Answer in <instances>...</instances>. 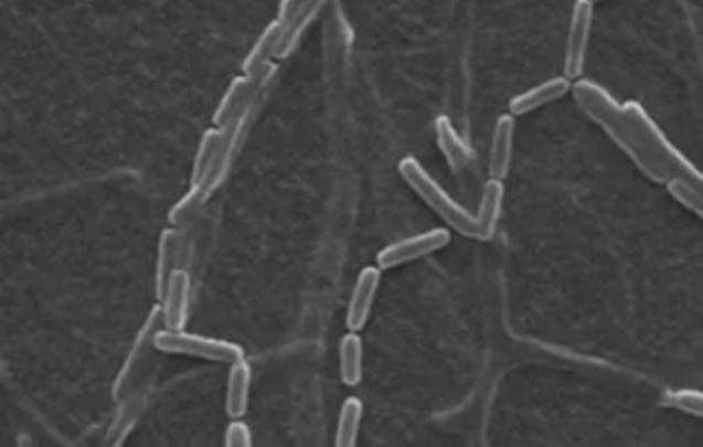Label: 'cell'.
<instances>
[{"mask_svg":"<svg viewBox=\"0 0 703 447\" xmlns=\"http://www.w3.org/2000/svg\"><path fill=\"white\" fill-rule=\"evenodd\" d=\"M147 380H142L139 386L130 390L125 398H120V406L116 408V415L111 418L110 427L106 433V446H120L128 437V433L132 432V427L137 425V421L141 418L142 411L147 406Z\"/></svg>","mask_w":703,"mask_h":447,"instance_id":"cell-16","label":"cell"},{"mask_svg":"<svg viewBox=\"0 0 703 447\" xmlns=\"http://www.w3.org/2000/svg\"><path fill=\"white\" fill-rule=\"evenodd\" d=\"M157 351L173 353V355H190L196 359H206L215 363H235L237 359H244V347L232 340L215 339L194 334L187 330H170L163 328L157 334Z\"/></svg>","mask_w":703,"mask_h":447,"instance_id":"cell-5","label":"cell"},{"mask_svg":"<svg viewBox=\"0 0 703 447\" xmlns=\"http://www.w3.org/2000/svg\"><path fill=\"white\" fill-rule=\"evenodd\" d=\"M434 132H436L439 151L454 173H465L475 166V151L470 149L465 137L456 130V126L448 116L441 114L434 120Z\"/></svg>","mask_w":703,"mask_h":447,"instance_id":"cell-14","label":"cell"},{"mask_svg":"<svg viewBox=\"0 0 703 447\" xmlns=\"http://www.w3.org/2000/svg\"><path fill=\"white\" fill-rule=\"evenodd\" d=\"M594 2H596V0H594Z\"/></svg>","mask_w":703,"mask_h":447,"instance_id":"cell-28","label":"cell"},{"mask_svg":"<svg viewBox=\"0 0 703 447\" xmlns=\"http://www.w3.org/2000/svg\"><path fill=\"white\" fill-rule=\"evenodd\" d=\"M398 173L407 182L408 188L422 199L439 219H444L454 232L479 240V227H477V215L470 213L465 204L454 199L452 194L439 184L438 180L425 170L419 159L415 157H403L398 161Z\"/></svg>","mask_w":703,"mask_h":447,"instance_id":"cell-2","label":"cell"},{"mask_svg":"<svg viewBox=\"0 0 703 447\" xmlns=\"http://www.w3.org/2000/svg\"><path fill=\"white\" fill-rule=\"evenodd\" d=\"M223 147H225V130L220 126H211L206 128L199 142V149L192 161V171H190V185H199L204 192L211 196L221 182L225 180L221 173V157H223Z\"/></svg>","mask_w":703,"mask_h":447,"instance_id":"cell-9","label":"cell"},{"mask_svg":"<svg viewBox=\"0 0 703 447\" xmlns=\"http://www.w3.org/2000/svg\"><path fill=\"white\" fill-rule=\"evenodd\" d=\"M572 89H574V83L565 75L545 78L539 85H532L531 89L514 95L510 99L508 108H510V114H514V116H526L534 109L543 108L551 102L562 99L563 95H567Z\"/></svg>","mask_w":703,"mask_h":447,"instance_id":"cell-15","label":"cell"},{"mask_svg":"<svg viewBox=\"0 0 703 447\" xmlns=\"http://www.w3.org/2000/svg\"><path fill=\"white\" fill-rule=\"evenodd\" d=\"M252 368L244 359H237L230 365L227 386H225V413L230 418H242L251 406Z\"/></svg>","mask_w":703,"mask_h":447,"instance_id":"cell-18","label":"cell"},{"mask_svg":"<svg viewBox=\"0 0 703 447\" xmlns=\"http://www.w3.org/2000/svg\"><path fill=\"white\" fill-rule=\"evenodd\" d=\"M303 2H306V0H281V2H279V11H277V19H279L281 23H287V21L301 9Z\"/></svg>","mask_w":703,"mask_h":447,"instance_id":"cell-27","label":"cell"},{"mask_svg":"<svg viewBox=\"0 0 703 447\" xmlns=\"http://www.w3.org/2000/svg\"><path fill=\"white\" fill-rule=\"evenodd\" d=\"M594 0H576L572 7L567 38H565V54H563V75L578 78L584 73L588 46L593 35Z\"/></svg>","mask_w":703,"mask_h":447,"instance_id":"cell-7","label":"cell"},{"mask_svg":"<svg viewBox=\"0 0 703 447\" xmlns=\"http://www.w3.org/2000/svg\"><path fill=\"white\" fill-rule=\"evenodd\" d=\"M572 93L578 102L579 109L607 132V137L636 163V168L646 178H650L657 184L667 185L671 180L669 171L664 170L646 149L636 126L627 116L626 106L619 104V99L609 89H605L590 78H579L574 83Z\"/></svg>","mask_w":703,"mask_h":447,"instance_id":"cell-1","label":"cell"},{"mask_svg":"<svg viewBox=\"0 0 703 447\" xmlns=\"http://www.w3.org/2000/svg\"><path fill=\"white\" fill-rule=\"evenodd\" d=\"M223 441H225L227 447H251V427L244 421H239V418H232V423L225 429V439Z\"/></svg>","mask_w":703,"mask_h":447,"instance_id":"cell-26","label":"cell"},{"mask_svg":"<svg viewBox=\"0 0 703 447\" xmlns=\"http://www.w3.org/2000/svg\"><path fill=\"white\" fill-rule=\"evenodd\" d=\"M503 199H505L503 180L489 178L483 184L481 202H479V209L475 213L481 242H487L496 235V230L500 225L501 211H503Z\"/></svg>","mask_w":703,"mask_h":447,"instance_id":"cell-19","label":"cell"},{"mask_svg":"<svg viewBox=\"0 0 703 447\" xmlns=\"http://www.w3.org/2000/svg\"><path fill=\"white\" fill-rule=\"evenodd\" d=\"M339 368L344 386H358L363 377V340L349 330L339 342Z\"/></svg>","mask_w":703,"mask_h":447,"instance_id":"cell-21","label":"cell"},{"mask_svg":"<svg viewBox=\"0 0 703 447\" xmlns=\"http://www.w3.org/2000/svg\"><path fill=\"white\" fill-rule=\"evenodd\" d=\"M190 295H192V277L184 266H180L166 287V294L157 301L163 311L166 328L184 330L190 311Z\"/></svg>","mask_w":703,"mask_h":447,"instance_id":"cell-12","label":"cell"},{"mask_svg":"<svg viewBox=\"0 0 703 447\" xmlns=\"http://www.w3.org/2000/svg\"><path fill=\"white\" fill-rule=\"evenodd\" d=\"M329 2L330 0H306L296 15L291 17L287 23H283L285 31H283L281 46H279L277 58H287L294 52V47L301 40L303 31L312 25L313 19L322 13V9Z\"/></svg>","mask_w":703,"mask_h":447,"instance_id":"cell-20","label":"cell"},{"mask_svg":"<svg viewBox=\"0 0 703 447\" xmlns=\"http://www.w3.org/2000/svg\"><path fill=\"white\" fill-rule=\"evenodd\" d=\"M624 106H626L627 116L631 118V123L640 135L641 142L646 145V149L652 153L658 163L669 171V175L681 178L703 192V171L667 137V132L650 116V111L643 108L640 102H633V99H629Z\"/></svg>","mask_w":703,"mask_h":447,"instance_id":"cell-3","label":"cell"},{"mask_svg":"<svg viewBox=\"0 0 703 447\" xmlns=\"http://www.w3.org/2000/svg\"><path fill=\"white\" fill-rule=\"evenodd\" d=\"M283 31H285V28H283L279 19L270 21L265 30L260 31V35L256 38V42L252 44L248 54L242 61V73L244 75H265L273 68L270 61L277 58V54H279Z\"/></svg>","mask_w":703,"mask_h":447,"instance_id":"cell-17","label":"cell"},{"mask_svg":"<svg viewBox=\"0 0 703 447\" xmlns=\"http://www.w3.org/2000/svg\"><path fill=\"white\" fill-rule=\"evenodd\" d=\"M188 240L187 230L182 227H168L159 233L157 242V264H156V295L157 301L166 294V287L170 283V277L184 263V252H187Z\"/></svg>","mask_w":703,"mask_h":447,"instance_id":"cell-11","label":"cell"},{"mask_svg":"<svg viewBox=\"0 0 703 447\" xmlns=\"http://www.w3.org/2000/svg\"><path fill=\"white\" fill-rule=\"evenodd\" d=\"M270 77V71L265 75H237L232 78L227 89L221 97L220 106L213 114V124L220 128H230L237 123H244L251 118L252 106L258 99V93L263 92L266 81Z\"/></svg>","mask_w":703,"mask_h":447,"instance_id":"cell-6","label":"cell"},{"mask_svg":"<svg viewBox=\"0 0 703 447\" xmlns=\"http://www.w3.org/2000/svg\"><path fill=\"white\" fill-rule=\"evenodd\" d=\"M667 190H669V194L674 201L679 202L681 206H685L688 211H691L693 215L700 216L703 221V192L700 188L689 184L681 178H671L667 182Z\"/></svg>","mask_w":703,"mask_h":447,"instance_id":"cell-25","label":"cell"},{"mask_svg":"<svg viewBox=\"0 0 703 447\" xmlns=\"http://www.w3.org/2000/svg\"><path fill=\"white\" fill-rule=\"evenodd\" d=\"M452 235L444 227H434L429 232L415 233L403 240H396L386 247H382L375 256V264L382 270L396 268L403 264L415 263L423 256H429L434 252H439L450 244Z\"/></svg>","mask_w":703,"mask_h":447,"instance_id":"cell-8","label":"cell"},{"mask_svg":"<svg viewBox=\"0 0 703 447\" xmlns=\"http://www.w3.org/2000/svg\"><path fill=\"white\" fill-rule=\"evenodd\" d=\"M380 280H382V268L380 266H365L358 275L353 291H351V297H349L347 313H344L347 330L360 332V330L365 328L368 320H370L372 308H374L375 294L380 289Z\"/></svg>","mask_w":703,"mask_h":447,"instance_id":"cell-10","label":"cell"},{"mask_svg":"<svg viewBox=\"0 0 703 447\" xmlns=\"http://www.w3.org/2000/svg\"><path fill=\"white\" fill-rule=\"evenodd\" d=\"M361 418H363V402L355 396L347 398L341 404V413L337 421V437L334 444L339 447H353L360 437Z\"/></svg>","mask_w":703,"mask_h":447,"instance_id":"cell-23","label":"cell"},{"mask_svg":"<svg viewBox=\"0 0 703 447\" xmlns=\"http://www.w3.org/2000/svg\"><path fill=\"white\" fill-rule=\"evenodd\" d=\"M163 328H166L163 311H161V306L156 304L153 308L149 309L145 322H142L137 337H135L130 349H128V353H126L123 368L116 373V380H114V386H111V398L114 401L125 398L130 390H135L145 380V373L149 370V361H151V356L157 351V334Z\"/></svg>","mask_w":703,"mask_h":447,"instance_id":"cell-4","label":"cell"},{"mask_svg":"<svg viewBox=\"0 0 703 447\" xmlns=\"http://www.w3.org/2000/svg\"><path fill=\"white\" fill-rule=\"evenodd\" d=\"M209 201V194L204 192L203 188L199 185H190L187 192L182 194V199L173 202L170 213H168V221L173 227H182L187 230L190 223L196 221V216L201 215L203 211L204 202Z\"/></svg>","mask_w":703,"mask_h":447,"instance_id":"cell-22","label":"cell"},{"mask_svg":"<svg viewBox=\"0 0 703 447\" xmlns=\"http://www.w3.org/2000/svg\"><path fill=\"white\" fill-rule=\"evenodd\" d=\"M514 135H516V116L501 114L493 124V135H491L489 161H487L489 178H498V180L508 178L512 168V157H514Z\"/></svg>","mask_w":703,"mask_h":447,"instance_id":"cell-13","label":"cell"},{"mask_svg":"<svg viewBox=\"0 0 703 447\" xmlns=\"http://www.w3.org/2000/svg\"><path fill=\"white\" fill-rule=\"evenodd\" d=\"M664 404L689 417L703 418V390L695 387H679L671 390L664 396Z\"/></svg>","mask_w":703,"mask_h":447,"instance_id":"cell-24","label":"cell"}]
</instances>
